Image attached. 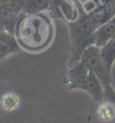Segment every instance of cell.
Segmentation results:
<instances>
[{
    "label": "cell",
    "instance_id": "cell-1",
    "mask_svg": "<svg viewBox=\"0 0 115 123\" xmlns=\"http://www.w3.org/2000/svg\"><path fill=\"white\" fill-rule=\"evenodd\" d=\"M14 37L22 49L38 53L50 47L55 37V27L45 12H22L15 25Z\"/></svg>",
    "mask_w": 115,
    "mask_h": 123
},
{
    "label": "cell",
    "instance_id": "cell-2",
    "mask_svg": "<svg viewBox=\"0 0 115 123\" xmlns=\"http://www.w3.org/2000/svg\"><path fill=\"white\" fill-rule=\"evenodd\" d=\"M75 2L79 9V16L76 20L68 22V28L71 38V55L69 66L79 62L84 50L91 44H94V31L95 28L89 14L85 11L78 0Z\"/></svg>",
    "mask_w": 115,
    "mask_h": 123
},
{
    "label": "cell",
    "instance_id": "cell-3",
    "mask_svg": "<svg viewBox=\"0 0 115 123\" xmlns=\"http://www.w3.org/2000/svg\"><path fill=\"white\" fill-rule=\"evenodd\" d=\"M80 61H82L85 64L89 71L93 72L94 74L98 76V78L101 80L104 86L111 84V72L106 68L105 64H104L103 59L101 57V50L99 47L95 44L89 45L84 50Z\"/></svg>",
    "mask_w": 115,
    "mask_h": 123
},
{
    "label": "cell",
    "instance_id": "cell-4",
    "mask_svg": "<svg viewBox=\"0 0 115 123\" xmlns=\"http://www.w3.org/2000/svg\"><path fill=\"white\" fill-rule=\"evenodd\" d=\"M48 11L51 18L62 19L66 23L74 21L79 16L75 0H50Z\"/></svg>",
    "mask_w": 115,
    "mask_h": 123
},
{
    "label": "cell",
    "instance_id": "cell-5",
    "mask_svg": "<svg viewBox=\"0 0 115 123\" xmlns=\"http://www.w3.org/2000/svg\"><path fill=\"white\" fill-rule=\"evenodd\" d=\"M90 71L82 61L69 66L67 83L70 90H86Z\"/></svg>",
    "mask_w": 115,
    "mask_h": 123
},
{
    "label": "cell",
    "instance_id": "cell-6",
    "mask_svg": "<svg viewBox=\"0 0 115 123\" xmlns=\"http://www.w3.org/2000/svg\"><path fill=\"white\" fill-rule=\"evenodd\" d=\"M88 14L94 28H98L100 25L115 17V0H107L105 3L100 4Z\"/></svg>",
    "mask_w": 115,
    "mask_h": 123
},
{
    "label": "cell",
    "instance_id": "cell-7",
    "mask_svg": "<svg viewBox=\"0 0 115 123\" xmlns=\"http://www.w3.org/2000/svg\"><path fill=\"white\" fill-rule=\"evenodd\" d=\"M20 49L13 33L0 30V62L18 53Z\"/></svg>",
    "mask_w": 115,
    "mask_h": 123
},
{
    "label": "cell",
    "instance_id": "cell-8",
    "mask_svg": "<svg viewBox=\"0 0 115 123\" xmlns=\"http://www.w3.org/2000/svg\"><path fill=\"white\" fill-rule=\"evenodd\" d=\"M115 35V17L100 25L94 31V44L101 48Z\"/></svg>",
    "mask_w": 115,
    "mask_h": 123
},
{
    "label": "cell",
    "instance_id": "cell-9",
    "mask_svg": "<svg viewBox=\"0 0 115 123\" xmlns=\"http://www.w3.org/2000/svg\"><path fill=\"white\" fill-rule=\"evenodd\" d=\"M85 91L97 103L103 101L104 99V94H105L104 84L98 78V76L94 74L93 72H90V74H89V79H88V83H87V87Z\"/></svg>",
    "mask_w": 115,
    "mask_h": 123
},
{
    "label": "cell",
    "instance_id": "cell-10",
    "mask_svg": "<svg viewBox=\"0 0 115 123\" xmlns=\"http://www.w3.org/2000/svg\"><path fill=\"white\" fill-rule=\"evenodd\" d=\"M20 14L9 10L8 8L0 5V30L14 34L15 25Z\"/></svg>",
    "mask_w": 115,
    "mask_h": 123
},
{
    "label": "cell",
    "instance_id": "cell-11",
    "mask_svg": "<svg viewBox=\"0 0 115 123\" xmlns=\"http://www.w3.org/2000/svg\"><path fill=\"white\" fill-rule=\"evenodd\" d=\"M96 115L102 122L110 123L115 121V105L107 100L99 102L96 109Z\"/></svg>",
    "mask_w": 115,
    "mask_h": 123
},
{
    "label": "cell",
    "instance_id": "cell-12",
    "mask_svg": "<svg viewBox=\"0 0 115 123\" xmlns=\"http://www.w3.org/2000/svg\"><path fill=\"white\" fill-rule=\"evenodd\" d=\"M100 50L104 64H105L106 68L111 72L112 67L115 63V35L103 47L100 48Z\"/></svg>",
    "mask_w": 115,
    "mask_h": 123
},
{
    "label": "cell",
    "instance_id": "cell-13",
    "mask_svg": "<svg viewBox=\"0 0 115 123\" xmlns=\"http://www.w3.org/2000/svg\"><path fill=\"white\" fill-rule=\"evenodd\" d=\"M20 103L19 96L14 92H6L0 96V107L5 112H12L16 110Z\"/></svg>",
    "mask_w": 115,
    "mask_h": 123
},
{
    "label": "cell",
    "instance_id": "cell-14",
    "mask_svg": "<svg viewBox=\"0 0 115 123\" xmlns=\"http://www.w3.org/2000/svg\"><path fill=\"white\" fill-rule=\"evenodd\" d=\"M50 0H26L24 4L23 13H39L49 10Z\"/></svg>",
    "mask_w": 115,
    "mask_h": 123
},
{
    "label": "cell",
    "instance_id": "cell-15",
    "mask_svg": "<svg viewBox=\"0 0 115 123\" xmlns=\"http://www.w3.org/2000/svg\"><path fill=\"white\" fill-rule=\"evenodd\" d=\"M26 0H0V5L8 8L16 14H21Z\"/></svg>",
    "mask_w": 115,
    "mask_h": 123
},
{
    "label": "cell",
    "instance_id": "cell-16",
    "mask_svg": "<svg viewBox=\"0 0 115 123\" xmlns=\"http://www.w3.org/2000/svg\"><path fill=\"white\" fill-rule=\"evenodd\" d=\"M105 88V94H104V99L103 100H107L110 101L111 103L115 105V90L113 89V87L111 84H108L104 86Z\"/></svg>",
    "mask_w": 115,
    "mask_h": 123
}]
</instances>
